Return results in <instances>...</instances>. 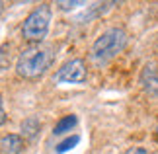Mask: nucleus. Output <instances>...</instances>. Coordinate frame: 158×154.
I'll return each instance as SVG.
<instances>
[{"label": "nucleus", "instance_id": "obj_1", "mask_svg": "<svg viewBox=\"0 0 158 154\" xmlns=\"http://www.w3.org/2000/svg\"><path fill=\"white\" fill-rule=\"evenodd\" d=\"M53 65V53L51 49L41 47V45H33L23 49L18 57L16 63V72L26 80H35L39 76H43Z\"/></svg>", "mask_w": 158, "mask_h": 154}, {"label": "nucleus", "instance_id": "obj_2", "mask_svg": "<svg viewBox=\"0 0 158 154\" xmlns=\"http://www.w3.org/2000/svg\"><path fill=\"white\" fill-rule=\"evenodd\" d=\"M127 31L123 27H109L94 41L90 57L96 65H106L127 47Z\"/></svg>", "mask_w": 158, "mask_h": 154}, {"label": "nucleus", "instance_id": "obj_3", "mask_svg": "<svg viewBox=\"0 0 158 154\" xmlns=\"http://www.w3.org/2000/svg\"><path fill=\"white\" fill-rule=\"evenodd\" d=\"M51 26V6L49 4H39L37 8H33L27 14V18L23 20L22 26V35L23 39L39 43L45 39L47 31Z\"/></svg>", "mask_w": 158, "mask_h": 154}, {"label": "nucleus", "instance_id": "obj_4", "mask_svg": "<svg viewBox=\"0 0 158 154\" xmlns=\"http://www.w3.org/2000/svg\"><path fill=\"white\" fill-rule=\"evenodd\" d=\"M86 65L82 59H72L64 63L55 74V82H66V84H82L86 80Z\"/></svg>", "mask_w": 158, "mask_h": 154}, {"label": "nucleus", "instance_id": "obj_5", "mask_svg": "<svg viewBox=\"0 0 158 154\" xmlns=\"http://www.w3.org/2000/svg\"><path fill=\"white\" fill-rule=\"evenodd\" d=\"M141 84L143 88L152 96H158V66L147 65L141 72Z\"/></svg>", "mask_w": 158, "mask_h": 154}, {"label": "nucleus", "instance_id": "obj_6", "mask_svg": "<svg viewBox=\"0 0 158 154\" xmlns=\"http://www.w3.org/2000/svg\"><path fill=\"white\" fill-rule=\"evenodd\" d=\"M26 148V143L20 135H6L0 140V152L2 154H22Z\"/></svg>", "mask_w": 158, "mask_h": 154}, {"label": "nucleus", "instance_id": "obj_7", "mask_svg": "<svg viewBox=\"0 0 158 154\" xmlns=\"http://www.w3.org/2000/svg\"><path fill=\"white\" fill-rule=\"evenodd\" d=\"M39 129H41V123L37 117H27V119L22 121V135L27 139H33L39 133Z\"/></svg>", "mask_w": 158, "mask_h": 154}, {"label": "nucleus", "instance_id": "obj_8", "mask_svg": "<svg viewBox=\"0 0 158 154\" xmlns=\"http://www.w3.org/2000/svg\"><path fill=\"white\" fill-rule=\"evenodd\" d=\"M76 123H78V119H76V115H66V117H63L57 125H55V135H64V133H69L70 129H74L76 127Z\"/></svg>", "mask_w": 158, "mask_h": 154}, {"label": "nucleus", "instance_id": "obj_9", "mask_svg": "<svg viewBox=\"0 0 158 154\" xmlns=\"http://www.w3.org/2000/svg\"><path fill=\"white\" fill-rule=\"evenodd\" d=\"M78 140H80V137H76V135H74L72 139H66V140H63V143L59 144V148H57V150H59V152H66V150H70L74 144H78Z\"/></svg>", "mask_w": 158, "mask_h": 154}, {"label": "nucleus", "instance_id": "obj_10", "mask_svg": "<svg viewBox=\"0 0 158 154\" xmlns=\"http://www.w3.org/2000/svg\"><path fill=\"white\" fill-rule=\"evenodd\" d=\"M125 154H156V152L144 148V146H131V148H127Z\"/></svg>", "mask_w": 158, "mask_h": 154}, {"label": "nucleus", "instance_id": "obj_11", "mask_svg": "<svg viewBox=\"0 0 158 154\" xmlns=\"http://www.w3.org/2000/svg\"><path fill=\"white\" fill-rule=\"evenodd\" d=\"M82 2H78V0H76V2H63V0H60V2H57V6H60V8H63V10H70V8H74V6H80Z\"/></svg>", "mask_w": 158, "mask_h": 154}, {"label": "nucleus", "instance_id": "obj_12", "mask_svg": "<svg viewBox=\"0 0 158 154\" xmlns=\"http://www.w3.org/2000/svg\"><path fill=\"white\" fill-rule=\"evenodd\" d=\"M6 123V111H4V103L0 100V125H4Z\"/></svg>", "mask_w": 158, "mask_h": 154}, {"label": "nucleus", "instance_id": "obj_13", "mask_svg": "<svg viewBox=\"0 0 158 154\" xmlns=\"http://www.w3.org/2000/svg\"><path fill=\"white\" fill-rule=\"evenodd\" d=\"M0 14H2V2H0Z\"/></svg>", "mask_w": 158, "mask_h": 154}, {"label": "nucleus", "instance_id": "obj_14", "mask_svg": "<svg viewBox=\"0 0 158 154\" xmlns=\"http://www.w3.org/2000/svg\"><path fill=\"white\" fill-rule=\"evenodd\" d=\"M156 133H158V129H156Z\"/></svg>", "mask_w": 158, "mask_h": 154}]
</instances>
